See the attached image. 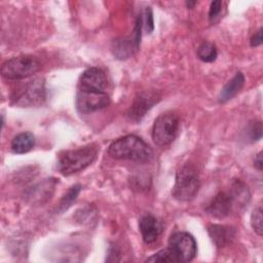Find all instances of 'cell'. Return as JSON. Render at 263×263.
Instances as JSON below:
<instances>
[{
  "instance_id": "cell-11",
  "label": "cell",
  "mask_w": 263,
  "mask_h": 263,
  "mask_svg": "<svg viewBox=\"0 0 263 263\" xmlns=\"http://www.w3.org/2000/svg\"><path fill=\"white\" fill-rule=\"evenodd\" d=\"M234 209L235 203L230 191H220L213 197L205 208V212L214 218L224 219L229 216Z\"/></svg>"
},
{
  "instance_id": "cell-21",
  "label": "cell",
  "mask_w": 263,
  "mask_h": 263,
  "mask_svg": "<svg viewBox=\"0 0 263 263\" xmlns=\"http://www.w3.org/2000/svg\"><path fill=\"white\" fill-rule=\"evenodd\" d=\"M223 2L220 0L213 1L209 10V21L212 25L217 24L223 15Z\"/></svg>"
},
{
  "instance_id": "cell-10",
  "label": "cell",
  "mask_w": 263,
  "mask_h": 263,
  "mask_svg": "<svg viewBox=\"0 0 263 263\" xmlns=\"http://www.w3.org/2000/svg\"><path fill=\"white\" fill-rule=\"evenodd\" d=\"M108 80L105 72L97 67L86 69L78 81V89L105 92Z\"/></svg>"
},
{
  "instance_id": "cell-12",
  "label": "cell",
  "mask_w": 263,
  "mask_h": 263,
  "mask_svg": "<svg viewBox=\"0 0 263 263\" xmlns=\"http://www.w3.org/2000/svg\"><path fill=\"white\" fill-rule=\"evenodd\" d=\"M139 228L142 238L146 243L156 241L162 231L161 223L152 214H146L140 219Z\"/></svg>"
},
{
  "instance_id": "cell-5",
  "label": "cell",
  "mask_w": 263,
  "mask_h": 263,
  "mask_svg": "<svg viewBox=\"0 0 263 263\" xmlns=\"http://www.w3.org/2000/svg\"><path fill=\"white\" fill-rule=\"evenodd\" d=\"M179 129V118L174 113L160 114L152 126V140L158 147H166L176 139Z\"/></svg>"
},
{
  "instance_id": "cell-1",
  "label": "cell",
  "mask_w": 263,
  "mask_h": 263,
  "mask_svg": "<svg viewBox=\"0 0 263 263\" xmlns=\"http://www.w3.org/2000/svg\"><path fill=\"white\" fill-rule=\"evenodd\" d=\"M108 153L115 159H127L136 162H149L153 157L151 147L136 135H126L114 142L108 148Z\"/></svg>"
},
{
  "instance_id": "cell-9",
  "label": "cell",
  "mask_w": 263,
  "mask_h": 263,
  "mask_svg": "<svg viewBox=\"0 0 263 263\" xmlns=\"http://www.w3.org/2000/svg\"><path fill=\"white\" fill-rule=\"evenodd\" d=\"M160 100V97L155 91H142L137 95L127 111V117L130 121L139 122L145 114Z\"/></svg>"
},
{
  "instance_id": "cell-25",
  "label": "cell",
  "mask_w": 263,
  "mask_h": 263,
  "mask_svg": "<svg viewBox=\"0 0 263 263\" xmlns=\"http://www.w3.org/2000/svg\"><path fill=\"white\" fill-rule=\"evenodd\" d=\"M262 28H260L251 38L250 40V44L252 47H257L259 45L262 44Z\"/></svg>"
},
{
  "instance_id": "cell-27",
  "label": "cell",
  "mask_w": 263,
  "mask_h": 263,
  "mask_svg": "<svg viewBox=\"0 0 263 263\" xmlns=\"http://www.w3.org/2000/svg\"><path fill=\"white\" fill-rule=\"evenodd\" d=\"M254 166H255L258 171H262V168H263L262 152H259V153L257 154V156L255 157V160H254Z\"/></svg>"
},
{
  "instance_id": "cell-22",
  "label": "cell",
  "mask_w": 263,
  "mask_h": 263,
  "mask_svg": "<svg viewBox=\"0 0 263 263\" xmlns=\"http://www.w3.org/2000/svg\"><path fill=\"white\" fill-rule=\"evenodd\" d=\"M262 221H263L262 220V208L257 206L251 215V225H252V228L254 229V231L260 236L263 233Z\"/></svg>"
},
{
  "instance_id": "cell-20",
  "label": "cell",
  "mask_w": 263,
  "mask_h": 263,
  "mask_svg": "<svg viewBox=\"0 0 263 263\" xmlns=\"http://www.w3.org/2000/svg\"><path fill=\"white\" fill-rule=\"evenodd\" d=\"M245 135L246 139L251 143L259 141L262 138V122L256 120L251 121L247 126Z\"/></svg>"
},
{
  "instance_id": "cell-16",
  "label": "cell",
  "mask_w": 263,
  "mask_h": 263,
  "mask_svg": "<svg viewBox=\"0 0 263 263\" xmlns=\"http://www.w3.org/2000/svg\"><path fill=\"white\" fill-rule=\"evenodd\" d=\"M35 145V137L29 132L17 134L11 141V150L15 154H24L32 150Z\"/></svg>"
},
{
  "instance_id": "cell-7",
  "label": "cell",
  "mask_w": 263,
  "mask_h": 263,
  "mask_svg": "<svg viewBox=\"0 0 263 263\" xmlns=\"http://www.w3.org/2000/svg\"><path fill=\"white\" fill-rule=\"evenodd\" d=\"M167 249L175 262H189L196 256L197 243L190 233L177 231L171 235Z\"/></svg>"
},
{
  "instance_id": "cell-14",
  "label": "cell",
  "mask_w": 263,
  "mask_h": 263,
  "mask_svg": "<svg viewBox=\"0 0 263 263\" xmlns=\"http://www.w3.org/2000/svg\"><path fill=\"white\" fill-rule=\"evenodd\" d=\"M55 184H57V182L53 179L44 180L42 183L33 187L29 191V194H28L27 197L34 203L35 202H38V203L41 202L42 203L43 201H46V200L50 199V196L52 195Z\"/></svg>"
},
{
  "instance_id": "cell-2",
  "label": "cell",
  "mask_w": 263,
  "mask_h": 263,
  "mask_svg": "<svg viewBox=\"0 0 263 263\" xmlns=\"http://www.w3.org/2000/svg\"><path fill=\"white\" fill-rule=\"evenodd\" d=\"M97 154L98 147L95 144L62 151L58 156L57 170L64 176L78 173L90 165L97 158Z\"/></svg>"
},
{
  "instance_id": "cell-19",
  "label": "cell",
  "mask_w": 263,
  "mask_h": 263,
  "mask_svg": "<svg viewBox=\"0 0 263 263\" xmlns=\"http://www.w3.org/2000/svg\"><path fill=\"white\" fill-rule=\"evenodd\" d=\"M80 190H81V186L79 184L72 186L60 200L57 209L58 213H64L65 211H67L72 205V203L76 200Z\"/></svg>"
},
{
  "instance_id": "cell-6",
  "label": "cell",
  "mask_w": 263,
  "mask_h": 263,
  "mask_svg": "<svg viewBox=\"0 0 263 263\" xmlns=\"http://www.w3.org/2000/svg\"><path fill=\"white\" fill-rule=\"evenodd\" d=\"M46 99L43 79L29 81L11 95V104L18 107H34L41 105Z\"/></svg>"
},
{
  "instance_id": "cell-26",
  "label": "cell",
  "mask_w": 263,
  "mask_h": 263,
  "mask_svg": "<svg viewBox=\"0 0 263 263\" xmlns=\"http://www.w3.org/2000/svg\"><path fill=\"white\" fill-rule=\"evenodd\" d=\"M119 251L118 249L115 247V246H111L109 248V252H108V258L106 259V261H119L118 258L116 257H119Z\"/></svg>"
},
{
  "instance_id": "cell-17",
  "label": "cell",
  "mask_w": 263,
  "mask_h": 263,
  "mask_svg": "<svg viewBox=\"0 0 263 263\" xmlns=\"http://www.w3.org/2000/svg\"><path fill=\"white\" fill-rule=\"evenodd\" d=\"M136 45L133 39L128 38H120L116 39L112 43V51L114 55L119 60L127 59L133 54L134 51H137Z\"/></svg>"
},
{
  "instance_id": "cell-18",
  "label": "cell",
  "mask_w": 263,
  "mask_h": 263,
  "mask_svg": "<svg viewBox=\"0 0 263 263\" xmlns=\"http://www.w3.org/2000/svg\"><path fill=\"white\" fill-rule=\"evenodd\" d=\"M196 54L200 61H202L204 63H212L217 59L218 51H217V47L214 43L204 41L197 47Z\"/></svg>"
},
{
  "instance_id": "cell-15",
  "label": "cell",
  "mask_w": 263,
  "mask_h": 263,
  "mask_svg": "<svg viewBox=\"0 0 263 263\" xmlns=\"http://www.w3.org/2000/svg\"><path fill=\"white\" fill-rule=\"evenodd\" d=\"M245 84V76L241 72H237L221 89L219 95V102L226 103L234 98L242 88Z\"/></svg>"
},
{
  "instance_id": "cell-24",
  "label": "cell",
  "mask_w": 263,
  "mask_h": 263,
  "mask_svg": "<svg viewBox=\"0 0 263 263\" xmlns=\"http://www.w3.org/2000/svg\"><path fill=\"white\" fill-rule=\"evenodd\" d=\"M147 262H175L174 258L170 252V250L166 248L164 250H160L151 257L147 258Z\"/></svg>"
},
{
  "instance_id": "cell-23",
  "label": "cell",
  "mask_w": 263,
  "mask_h": 263,
  "mask_svg": "<svg viewBox=\"0 0 263 263\" xmlns=\"http://www.w3.org/2000/svg\"><path fill=\"white\" fill-rule=\"evenodd\" d=\"M143 23V27L145 31L150 34L154 29V20H153V12L150 6H146L143 10V13L140 14Z\"/></svg>"
},
{
  "instance_id": "cell-3",
  "label": "cell",
  "mask_w": 263,
  "mask_h": 263,
  "mask_svg": "<svg viewBox=\"0 0 263 263\" xmlns=\"http://www.w3.org/2000/svg\"><path fill=\"white\" fill-rule=\"evenodd\" d=\"M199 186L200 181L196 167L187 163L178 171L172 194L179 201H189L195 197Z\"/></svg>"
},
{
  "instance_id": "cell-13",
  "label": "cell",
  "mask_w": 263,
  "mask_h": 263,
  "mask_svg": "<svg viewBox=\"0 0 263 263\" xmlns=\"http://www.w3.org/2000/svg\"><path fill=\"white\" fill-rule=\"evenodd\" d=\"M208 233L212 238L213 242L218 248H223L228 245L234 237L235 231L233 228L223 225L212 224L208 227Z\"/></svg>"
},
{
  "instance_id": "cell-8",
  "label": "cell",
  "mask_w": 263,
  "mask_h": 263,
  "mask_svg": "<svg viewBox=\"0 0 263 263\" xmlns=\"http://www.w3.org/2000/svg\"><path fill=\"white\" fill-rule=\"evenodd\" d=\"M110 103L107 92L77 89L75 105L81 114H89L106 108Z\"/></svg>"
},
{
  "instance_id": "cell-4",
  "label": "cell",
  "mask_w": 263,
  "mask_h": 263,
  "mask_svg": "<svg viewBox=\"0 0 263 263\" xmlns=\"http://www.w3.org/2000/svg\"><path fill=\"white\" fill-rule=\"evenodd\" d=\"M41 69L40 62L33 55H20L7 60L1 67V74L7 80H21Z\"/></svg>"
},
{
  "instance_id": "cell-28",
  "label": "cell",
  "mask_w": 263,
  "mask_h": 263,
  "mask_svg": "<svg viewBox=\"0 0 263 263\" xmlns=\"http://www.w3.org/2000/svg\"><path fill=\"white\" fill-rule=\"evenodd\" d=\"M195 4H196L195 1H187V2H186V5H187L188 8H192Z\"/></svg>"
}]
</instances>
